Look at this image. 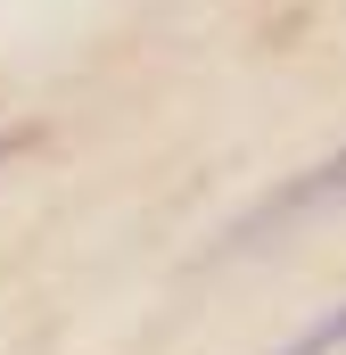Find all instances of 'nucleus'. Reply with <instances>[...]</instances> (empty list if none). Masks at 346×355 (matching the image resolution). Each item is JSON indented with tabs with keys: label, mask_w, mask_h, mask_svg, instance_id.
<instances>
[{
	"label": "nucleus",
	"mask_w": 346,
	"mask_h": 355,
	"mask_svg": "<svg viewBox=\"0 0 346 355\" xmlns=\"http://www.w3.org/2000/svg\"><path fill=\"white\" fill-rule=\"evenodd\" d=\"M330 198H346V149H338V157H322V166H313L305 182L272 190V198H264L256 215H248V223L231 232V248H256V240L272 232V223H289V215H305V207H330Z\"/></svg>",
	"instance_id": "obj_1"
},
{
	"label": "nucleus",
	"mask_w": 346,
	"mask_h": 355,
	"mask_svg": "<svg viewBox=\"0 0 346 355\" xmlns=\"http://www.w3.org/2000/svg\"><path fill=\"white\" fill-rule=\"evenodd\" d=\"M338 347H346V306H330L313 331H297V339H289L280 355H338Z\"/></svg>",
	"instance_id": "obj_2"
},
{
	"label": "nucleus",
	"mask_w": 346,
	"mask_h": 355,
	"mask_svg": "<svg viewBox=\"0 0 346 355\" xmlns=\"http://www.w3.org/2000/svg\"><path fill=\"white\" fill-rule=\"evenodd\" d=\"M17 149H25V132H0V166H8V157H17Z\"/></svg>",
	"instance_id": "obj_3"
}]
</instances>
